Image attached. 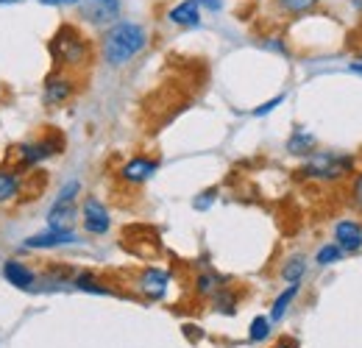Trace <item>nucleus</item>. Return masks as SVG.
<instances>
[{"mask_svg":"<svg viewBox=\"0 0 362 348\" xmlns=\"http://www.w3.org/2000/svg\"><path fill=\"white\" fill-rule=\"evenodd\" d=\"M11 3H20V0H0V6H11Z\"/></svg>","mask_w":362,"mask_h":348,"instance_id":"obj_32","label":"nucleus"},{"mask_svg":"<svg viewBox=\"0 0 362 348\" xmlns=\"http://www.w3.org/2000/svg\"><path fill=\"white\" fill-rule=\"evenodd\" d=\"M42 6H78L81 0H40Z\"/></svg>","mask_w":362,"mask_h":348,"instance_id":"obj_30","label":"nucleus"},{"mask_svg":"<svg viewBox=\"0 0 362 348\" xmlns=\"http://www.w3.org/2000/svg\"><path fill=\"white\" fill-rule=\"evenodd\" d=\"M50 59H53V70H64V73H81L84 67H90L92 62V45L81 34L78 25L73 23H62L53 34V40L47 42Z\"/></svg>","mask_w":362,"mask_h":348,"instance_id":"obj_1","label":"nucleus"},{"mask_svg":"<svg viewBox=\"0 0 362 348\" xmlns=\"http://www.w3.org/2000/svg\"><path fill=\"white\" fill-rule=\"evenodd\" d=\"M0 98H3V87H0Z\"/></svg>","mask_w":362,"mask_h":348,"instance_id":"obj_33","label":"nucleus"},{"mask_svg":"<svg viewBox=\"0 0 362 348\" xmlns=\"http://www.w3.org/2000/svg\"><path fill=\"white\" fill-rule=\"evenodd\" d=\"M76 95V79L73 73L64 70H53L42 84V103L45 106H62Z\"/></svg>","mask_w":362,"mask_h":348,"instance_id":"obj_5","label":"nucleus"},{"mask_svg":"<svg viewBox=\"0 0 362 348\" xmlns=\"http://www.w3.org/2000/svg\"><path fill=\"white\" fill-rule=\"evenodd\" d=\"M170 279H173L170 270H162V267H145V270L136 276V290H139V296L148 298V301H162V298L168 296Z\"/></svg>","mask_w":362,"mask_h":348,"instance_id":"obj_6","label":"nucleus"},{"mask_svg":"<svg viewBox=\"0 0 362 348\" xmlns=\"http://www.w3.org/2000/svg\"><path fill=\"white\" fill-rule=\"evenodd\" d=\"M73 243H78V237H76V231L73 228H47L42 234H34V237H28L25 243H23V248H37V251H45V248H59V245H73Z\"/></svg>","mask_w":362,"mask_h":348,"instance_id":"obj_10","label":"nucleus"},{"mask_svg":"<svg viewBox=\"0 0 362 348\" xmlns=\"http://www.w3.org/2000/svg\"><path fill=\"white\" fill-rule=\"evenodd\" d=\"M343 257H346V254H343V248H340L337 243H326V245L315 254V262L320 265V267H329V265H337Z\"/></svg>","mask_w":362,"mask_h":348,"instance_id":"obj_24","label":"nucleus"},{"mask_svg":"<svg viewBox=\"0 0 362 348\" xmlns=\"http://www.w3.org/2000/svg\"><path fill=\"white\" fill-rule=\"evenodd\" d=\"M168 20L173 25H181V28H195L201 23V6L195 0H181L168 11Z\"/></svg>","mask_w":362,"mask_h":348,"instance_id":"obj_14","label":"nucleus"},{"mask_svg":"<svg viewBox=\"0 0 362 348\" xmlns=\"http://www.w3.org/2000/svg\"><path fill=\"white\" fill-rule=\"evenodd\" d=\"M73 287H76V290H84V293H92V296H120V290L109 287L103 279H98L90 270H78V273L73 276Z\"/></svg>","mask_w":362,"mask_h":348,"instance_id":"obj_15","label":"nucleus"},{"mask_svg":"<svg viewBox=\"0 0 362 348\" xmlns=\"http://www.w3.org/2000/svg\"><path fill=\"white\" fill-rule=\"evenodd\" d=\"M145 45H148V31L139 23H115L100 40V53L106 64L123 67L136 53L145 50Z\"/></svg>","mask_w":362,"mask_h":348,"instance_id":"obj_2","label":"nucleus"},{"mask_svg":"<svg viewBox=\"0 0 362 348\" xmlns=\"http://www.w3.org/2000/svg\"><path fill=\"white\" fill-rule=\"evenodd\" d=\"M268 337H271V318H265V315L254 318L251 326H248V340H251V343H262V340H268Z\"/></svg>","mask_w":362,"mask_h":348,"instance_id":"obj_22","label":"nucleus"},{"mask_svg":"<svg viewBox=\"0 0 362 348\" xmlns=\"http://www.w3.org/2000/svg\"><path fill=\"white\" fill-rule=\"evenodd\" d=\"M212 306L215 312H223V315H234L237 312V293L231 287H221L215 296H212Z\"/></svg>","mask_w":362,"mask_h":348,"instance_id":"obj_21","label":"nucleus"},{"mask_svg":"<svg viewBox=\"0 0 362 348\" xmlns=\"http://www.w3.org/2000/svg\"><path fill=\"white\" fill-rule=\"evenodd\" d=\"M304 273H307V260L304 257H290V260L284 262V267H281V279L287 284H301Z\"/></svg>","mask_w":362,"mask_h":348,"instance_id":"obj_20","label":"nucleus"},{"mask_svg":"<svg viewBox=\"0 0 362 348\" xmlns=\"http://www.w3.org/2000/svg\"><path fill=\"white\" fill-rule=\"evenodd\" d=\"M276 6H279V11L298 17V14H307V11H313V8L317 6V0H276Z\"/></svg>","mask_w":362,"mask_h":348,"instance_id":"obj_23","label":"nucleus"},{"mask_svg":"<svg viewBox=\"0 0 362 348\" xmlns=\"http://www.w3.org/2000/svg\"><path fill=\"white\" fill-rule=\"evenodd\" d=\"M271 348H301V346H298V340H293V337H281V340H276Z\"/></svg>","mask_w":362,"mask_h":348,"instance_id":"obj_29","label":"nucleus"},{"mask_svg":"<svg viewBox=\"0 0 362 348\" xmlns=\"http://www.w3.org/2000/svg\"><path fill=\"white\" fill-rule=\"evenodd\" d=\"M215 198H218V190H204V192H201V195L192 201V207H195L198 212H206V209L215 204Z\"/></svg>","mask_w":362,"mask_h":348,"instance_id":"obj_25","label":"nucleus"},{"mask_svg":"<svg viewBox=\"0 0 362 348\" xmlns=\"http://www.w3.org/2000/svg\"><path fill=\"white\" fill-rule=\"evenodd\" d=\"M156 170H159V162L156 159H151V156H134V159H129L120 168V178L126 184H142V181H148Z\"/></svg>","mask_w":362,"mask_h":348,"instance_id":"obj_12","label":"nucleus"},{"mask_svg":"<svg viewBox=\"0 0 362 348\" xmlns=\"http://www.w3.org/2000/svg\"><path fill=\"white\" fill-rule=\"evenodd\" d=\"M81 212L76 209V201H53L47 209V226L50 228H73V223Z\"/></svg>","mask_w":362,"mask_h":348,"instance_id":"obj_13","label":"nucleus"},{"mask_svg":"<svg viewBox=\"0 0 362 348\" xmlns=\"http://www.w3.org/2000/svg\"><path fill=\"white\" fill-rule=\"evenodd\" d=\"M81 14L92 25H109L120 17V0H81Z\"/></svg>","mask_w":362,"mask_h":348,"instance_id":"obj_7","label":"nucleus"},{"mask_svg":"<svg viewBox=\"0 0 362 348\" xmlns=\"http://www.w3.org/2000/svg\"><path fill=\"white\" fill-rule=\"evenodd\" d=\"M62 151H64V139L59 134H45L40 139L23 142V145H17V165H14V170L17 173H28L31 168L42 165L45 159L62 153Z\"/></svg>","mask_w":362,"mask_h":348,"instance_id":"obj_4","label":"nucleus"},{"mask_svg":"<svg viewBox=\"0 0 362 348\" xmlns=\"http://www.w3.org/2000/svg\"><path fill=\"white\" fill-rule=\"evenodd\" d=\"M279 103H284V95H276V98H271L268 103L257 106V109H254V117H265V115H271V112L276 109V106H279Z\"/></svg>","mask_w":362,"mask_h":348,"instance_id":"obj_27","label":"nucleus"},{"mask_svg":"<svg viewBox=\"0 0 362 348\" xmlns=\"http://www.w3.org/2000/svg\"><path fill=\"white\" fill-rule=\"evenodd\" d=\"M351 173H354V159L346 153H313L298 170L301 178L323 181V184H334Z\"/></svg>","mask_w":362,"mask_h":348,"instance_id":"obj_3","label":"nucleus"},{"mask_svg":"<svg viewBox=\"0 0 362 348\" xmlns=\"http://www.w3.org/2000/svg\"><path fill=\"white\" fill-rule=\"evenodd\" d=\"M287 151L296 153V156H313V153H315V137L298 129L287 139Z\"/></svg>","mask_w":362,"mask_h":348,"instance_id":"obj_18","label":"nucleus"},{"mask_svg":"<svg viewBox=\"0 0 362 348\" xmlns=\"http://www.w3.org/2000/svg\"><path fill=\"white\" fill-rule=\"evenodd\" d=\"M81 223H84L87 234H106L112 226V218H109V209L98 198H87L81 207Z\"/></svg>","mask_w":362,"mask_h":348,"instance_id":"obj_8","label":"nucleus"},{"mask_svg":"<svg viewBox=\"0 0 362 348\" xmlns=\"http://www.w3.org/2000/svg\"><path fill=\"white\" fill-rule=\"evenodd\" d=\"M201 8H209V11H218V8H223V0H195Z\"/></svg>","mask_w":362,"mask_h":348,"instance_id":"obj_28","label":"nucleus"},{"mask_svg":"<svg viewBox=\"0 0 362 348\" xmlns=\"http://www.w3.org/2000/svg\"><path fill=\"white\" fill-rule=\"evenodd\" d=\"M296 296H298V284H290L276 301H273L271 306V323H279L284 315H287V309H290V304L296 301Z\"/></svg>","mask_w":362,"mask_h":348,"instance_id":"obj_19","label":"nucleus"},{"mask_svg":"<svg viewBox=\"0 0 362 348\" xmlns=\"http://www.w3.org/2000/svg\"><path fill=\"white\" fill-rule=\"evenodd\" d=\"M349 70H351V73H357V76H362V64H360V62H357V64H349Z\"/></svg>","mask_w":362,"mask_h":348,"instance_id":"obj_31","label":"nucleus"},{"mask_svg":"<svg viewBox=\"0 0 362 348\" xmlns=\"http://www.w3.org/2000/svg\"><path fill=\"white\" fill-rule=\"evenodd\" d=\"M20 192H23V173H17L14 168L11 170H0V204L14 201Z\"/></svg>","mask_w":362,"mask_h":348,"instance_id":"obj_16","label":"nucleus"},{"mask_svg":"<svg viewBox=\"0 0 362 348\" xmlns=\"http://www.w3.org/2000/svg\"><path fill=\"white\" fill-rule=\"evenodd\" d=\"M351 207H354L357 212H362V170L357 173L354 184H351Z\"/></svg>","mask_w":362,"mask_h":348,"instance_id":"obj_26","label":"nucleus"},{"mask_svg":"<svg viewBox=\"0 0 362 348\" xmlns=\"http://www.w3.org/2000/svg\"><path fill=\"white\" fill-rule=\"evenodd\" d=\"M3 279H6L11 287H17V290H34L37 282H40L37 270H31L25 262H20V260L3 262Z\"/></svg>","mask_w":362,"mask_h":348,"instance_id":"obj_9","label":"nucleus"},{"mask_svg":"<svg viewBox=\"0 0 362 348\" xmlns=\"http://www.w3.org/2000/svg\"><path fill=\"white\" fill-rule=\"evenodd\" d=\"M334 243L343 248V254H357L362 248V223L360 220H340L334 226Z\"/></svg>","mask_w":362,"mask_h":348,"instance_id":"obj_11","label":"nucleus"},{"mask_svg":"<svg viewBox=\"0 0 362 348\" xmlns=\"http://www.w3.org/2000/svg\"><path fill=\"white\" fill-rule=\"evenodd\" d=\"M228 282L223 276H218V273H212V270H204V273H198L195 276V296H201V298H212L221 287H226Z\"/></svg>","mask_w":362,"mask_h":348,"instance_id":"obj_17","label":"nucleus"}]
</instances>
